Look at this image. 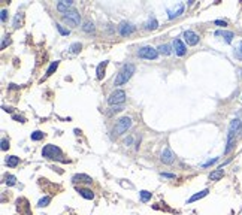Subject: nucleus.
Returning a JSON list of instances; mask_svg holds the SVG:
<instances>
[{"label": "nucleus", "mask_w": 242, "mask_h": 215, "mask_svg": "<svg viewBox=\"0 0 242 215\" xmlns=\"http://www.w3.org/2000/svg\"><path fill=\"white\" fill-rule=\"evenodd\" d=\"M130 125H132V120H130L129 117H123V118H120V120L117 121L114 133H115V135H123L124 132H127V129H129Z\"/></svg>", "instance_id": "nucleus-5"}, {"label": "nucleus", "mask_w": 242, "mask_h": 215, "mask_svg": "<svg viewBox=\"0 0 242 215\" xmlns=\"http://www.w3.org/2000/svg\"><path fill=\"white\" fill-rule=\"evenodd\" d=\"M58 67V61H52L51 63V66L48 67V70H46V76H51L54 72H56V69Z\"/></svg>", "instance_id": "nucleus-26"}, {"label": "nucleus", "mask_w": 242, "mask_h": 215, "mask_svg": "<svg viewBox=\"0 0 242 215\" xmlns=\"http://www.w3.org/2000/svg\"><path fill=\"white\" fill-rule=\"evenodd\" d=\"M223 176H224V170H223V167H220V169L214 170V172L209 173V179H211V181H218V179H221Z\"/></svg>", "instance_id": "nucleus-15"}, {"label": "nucleus", "mask_w": 242, "mask_h": 215, "mask_svg": "<svg viewBox=\"0 0 242 215\" xmlns=\"http://www.w3.org/2000/svg\"><path fill=\"white\" fill-rule=\"evenodd\" d=\"M173 49H175V54L179 57H182L187 52V48H185V45L182 44L181 39H175L173 40Z\"/></svg>", "instance_id": "nucleus-11"}, {"label": "nucleus", "mask_w": 242, "mask_h": 215, "mask_svg": "<svg viewBox=\"0 0 242 215\" xmlns=\"http://www.w3.org/2000/svg\"><path fill=\"white\" fill-rule=\"evenodd\" d=\"M233 54H235V57H236L238 60L242 61V40L238 42V45L235 46V52H233Z\"/></svg>", "instance_id": "nucleus-23"}, {"label": "nucleus", "mask_w": 242, "mask_h": 215, "mask_svg": "<svg viewBox=\"0 0 242 215\" xmlns=\"http://www.w3.org/2000/svg\"><path fill=\"white\" fill-rule=\"evenodd\" d=\"M6 17H8V11H6V9H2V15H0L2 21H6Z\"/></svg>", "instance_id": "nucleus-36"}, {"label": "nucleus", "mask_w": 242, "mask_h": 215, "mask_svg": "<svg viewBox=\"0 0 242 215\" xmlns=\"http://www.w3.org/2000/svg\"><path fill=\"white\" fill-rule=\"evenodd\" d=\"M44 132H40V130H36L32 133V140H40V139H44Z\"/></svg>", "instance_id": "nucleus-27"}, {"label": "nucleus", "mask_w": 242, "mask_h": 215, "mask_svg": "<svg viewBox=\"0 0 242 215\" xmlns=\"http://www.w3.org/2000/svg\"><path fill=\"white\" fill-rule=\"evenodd\" d=\"M8 148H9V142H8L6 139H2V149H3V151H6Z\"/></svg>", "instance_id": "nucleus-33"}, {"label": "nucleus", "mask_w": 242, "mask_h": 215, "mask_svg": "<svg viewBox=\"0 0 242 215\" xmlns=\"http://www.w3.org/2000/svg\"><path fill=\"white\" fill-rule=\"evenodd\" d=\"M160 160L164 163V164H172L173 160H175V154H173V151L169 147H166L163 151H161Z\"/></svg>", "instance_id": "nucleus-8"}, {"label": "nucleus", "mask_w": 242, "mask_h": 215, "mask_svg": "<svg viewBox=\"0 0 242 215\" xmlns=\"http://www.w3.org/2000/svg\"><path fill=\"white\" fill-rule=\"evenodd\" d=\"M18 163H20V159H18L17 155H9V157L6 159V164H8L9 167H15Z\"/></svg>", "instance_id": "nucleus-22"}, {"label": "nucleus", "mask_w": 242, "mask_h": 215, "mask_svg": "<svg viewBox=\"0 0 242 215\" xmlns=\"http://www.w3.org/2000/svg\"><path fill=\"white\" fill-rule=\"evenodd\" d=\"M157 27H159V23H157V20H156L154 17L150 18V20L145 23V29H147V30H156Z\"/></svg>", "instance_id": "nucleus-18"}, {"label": "nucleus", "mask_w": 242, "mask_h": 215, "mask_svg": "<svg viewBox=\"0 0 242 215\" xmlns=\"http://www.w3.org/2000/svg\"><path fill=\"white\" fill-rule=\"evenodd\" d=\"M184 40L187 42V45L194 46L199 42V36L194 32H191V30H187V32H184Z\"/></svg>", "instance_id": "nucleus-9"}, {"label": "nucleus", "mask_w": 242, "mask_h": 215, "mask_svg": "<svg viewBox=\"0 0 242 215\" xmlns=\"http://www.w3.org/2000/svg\"><path fill=\"white\" fill-rule=\"evenodd\" d=\"M214 34H215V36H223L227 44H230L232 40H233V37H235V34L232 33V32H226V30H217Z\"/></svg>", "instance_id": "nucleus-14"}, {"label": "nucleus", "mask_w": 242, "mask_h": 215, "mask_svg": "<svg viewBox=\"0 0 242 215\" xmlns=\"http://www.w3.org/2000/svg\"><path fill=\"white\" fill-rule=\"evenodd\" d=\"M218 159H212V160H209V161H206L205 164H203V167H206V166H211V164H214L215 161H217Z\"/></svg>", "instance_id": "nucleus-38"}, {"label": "nucleus", "mask_w": 242, "mask_h": 215, "mask_svg": "<svg viewBox=\"0 0 242 215\" xmlns=\"http://www.w3.org/2000/svg\"><path fill=\"white\" fill-rule=\"evenodd\" d=\"M233 147H235V139H227V147L224 149V154H229L233 149Z\"/></svg>", "instance_id": "nucleus-29"}, {"label": "nucleus", "mask_w": 242, "mask_h": 215, "mask_svg": "<svg viewBox=\"0 0 242 215\" xmlns=\"http://www.w3.org/2000/svg\"><path fill=\"white\" fill-rule=\"evenodd\" d=\"M135 30H136V27H135L133 24L126 23V21L120 24V34H121V36H129V34L135 33Z\"/></svg>", "instance_id": "nucleus-10"}, {"label": "nucleus", "mask_w": 242, "mask_h": 215, "mask_svg": "<svg viewBox=\"0 0 242 215\" xmlns=\"http://www.w3.org/2000/svg\"><path fill=\"white\" fill-rule=\"evenodd\" d=\"M3 111H6V112H12V108H6V106H5V108H3Z\"/></svg>", "instance_id": "nucleus-42"}, {"label": "nucleus", "mask_w": 242, "mask_h": 215, "mask_svg": "<svg viewBox=\"0 0 242 215\" xmlns=\"http://www.w3.org/2000/svg\"><path fill=\"white\" fill-rule=\"evenodd\" d=\"M139 196H140V200L142 202H148V200H151V194L150 191H147V190H142V191L139 193Z\"/></svg>", "instance_id": "nucleus-25"}, {"label": "nucleus", "mask_w": 242, "mask_h": 215, "mask_svg": "<svg viewBox=\"0 0 242 215\" xmlns=\"http://www.w3.org/2000/svg\"><path fill=\"white\" fill-rule=\"evenodd\" d=\"M157 51H159L160 54H164V56H169V54H172V48H171V45H167V44L160 45L159 48H157Z\"/></svg>", "instance_id": "nucleus-20"}, {"label": "nucleus", "mask_w": 242, "mask_h": 215, "mask_svg": "<svg viewBox=\"0 0 242 215\" xmlns=\"http://www.w3.org/2000/svg\"><path fill=\"white\" fill-rule=\"evenodd\" d=\"M208 193H209V190H203V191H199L197 194H194V196H191L190 199H188V203H193V202H196V200H199V199H202V197H205Z\"/></svg>", "instance_id": "nucleus-19"}, {"label": "nucleus", "mask_w": 242, "mask_h": 215, "mask_svg": "<svg viewBox=\"0 0 242 215\" xmlns=\"http://www.w3.org/2000/svg\"><path fill=\"white\" fill-rule=\"evenodd\" d=\"M5 182L9 185V187H12V185H15L17 184V178L13 176V175H6V178H5Z\"/></svg>", "instance_id": "nucleus-28"}, {"label": "nucleus", "mask_w": 242, "mask_h": 215, "mask_svg": "<svg viewBox=\"0 0 242 215\" xmlns=\"http://www.w3.org/2000/svg\"><path fill=\"white\" fill-rule=\"evenodd\" d=\"M215 24H217V25H220V27H226V25H227V23H226V21H221V20H217V21H215Z\"/></svg>", "instance_id": "nucleus-37"}, {"label": "nucleus", "mask_w": 242, "mask_h": 215, "mask_svg": "<svg viewBox=\"0 0 242 215\" xmlns=\"http://www.w3.org/2000/svg\"><path fill=\"white\" fill-rule=\"evenodd\" d=\"M135 70H136V67H135V64H126L124 67L121 69V72L117 75L115 78V85H123V84H126L127 81L132 78V75L135 73Z\"/></svg>", "instance_id": "nucleus-1"}, {"label": "nucleus", "mask_w": 242, "mask_h": 215, "mask_svg": "<svg viewBox=\"0 0 242 215\" xmlns=\"http://www.w3.org/2000/svg\"><path fill=\"white\" fill-rule=\"evenodd\" d=\"M82 30H84L85 33H91V32H94V24H93L91 21H85L84 25H82Z\"/></svg>", "instance_id": "nucleus-24"}, {"label": "nucleus", "mask_w": 242, "mask_h": 215, "mask_svg": "<svg viewBox=\"0 0 242 215\" xmlns=\"http://www.w3.org/2000/svg\"><path fill=\"white\" fill-rule=\"evenodd\" d=\"M182 12H184V5H182V3H179V9H178V11H171V9H167V13H169V20H173V18L179 17Z\"/></svg>", "instance_id": "nucleus-17"}, {"label": "nucleus", "mask_w": 242, "mask_h": 215, "mask_svg": "<svg viewBox=\"0 0 242 215\" xmlns=\"http://www.w3.org/2000/svg\"><path fill=\"white\" fill-rule=\"evenodd\" d=\"M126 100V91L124 90H115L114 93H111V96L108 97V103L111 106H115V105H121Z\"/></svg>", "instance_id": "nucleus-4"}, {"label": "nucleus", "mask_w": 242, "mask_h": 215, "mask_svg": "<svg viewBox=\"0 0 242 215\" xmlns=\"http://www.w3.org/2000/svg\"><path fill=\"white\" fill-rule=\"evenodd\" d=\"M81 48H82V45H81L79 42H75V44H72V45L69 46L70 52H79Z\"/></svg>", "instance_id": "nucleus-30"}, {"label": "nucleus", "mask_w": 242, "mask_h": 215, "mask_svg": "<svg viewBox=\"0 0 242 215\" xmlns=\"http://www.w3.org/2000/svg\"><path fill=\"white\" fill-rule=\"evenodd\" d=\"M78 193L84 199H87V200H91L93 197H94V193L91 190H88V188H78Z\"/></svg>", "instance_id": "nucleus-16"}, {"label": "nucleus", "mask_w": 242, "mask_h": 215, "mask_svg": "<svg viewBox=\"0 0 242 215\" xmlns=\"http://www.w3.org/2000/svg\"><path fill=\"white\" fill-rule=\"evenodd\" d=\"M20 13H17V15H15V20H13V27H15V29H18V27H20Z\"/></svg>", "instance_id": "nucleus-34"}, {"label": "nucleus", "mask_w": 242, "mask_h": 215, "mask_svg": "<svg viewBox=\"0 0 242 215\" xmlns=\"http://www.w3.org/2000/svg\"><path fill=\"white\" fill-rule=\"evenodd\" d=\"M56 27H57V30L60 32V34H63V36H67V34L70 33V30H67V29H64L61 24H56Z\"/></svg>", "instance_id": "nucleus-31"}, {"label": "nucleus", "mask_w": 242, "mask_h": 215, "mask_svg": "<svg viewBox=\"0 0 242 215\" xmlns=\"http://www.w3.org/2000/svg\"><path fill=\"white\" fill-rule=\"evenodd\" d=\"M13 120H15V121H21V123H24V118L23 117H18V115H13Z\"/></svg>", "instance_id": "nucleus-40"}, {"label": "nucleus", "mask_w": 242, "mask_h": 215, "mask_svg": "<svg viewBox=\"0 0 242 215\" xmlns=\"http://www.w3.org/2000/svg\"><path fill=\"white\" fill-rule=\"evenodd\" d=\"M123 109H124L123 105H115V106H112V111H114V112H120V111H123Z\"/></svg>", "instance_id": "nucleus-35"}, {"label": "nucleus", "mask_w": 242, "mask_h": 215, "mask_svg": "<svg viewBox=\"0 0 242 215\" xmlns=\"http://www.w3.org/2000/svg\"><path fill=\"white\" fill-rule=\"evenodd\" d=\"M106 64H108V61H102L99 66H97V70H96V73H97V78L99 79H102L105 75V67H106Z\"/></svg>", "instance_id": "nucleus-21"}, {"label": "nucleus", "mask_w": 242, "mask_h": 215, "mask_svg": "<svg viewBox=\"0 0 242 215\" xmlns=\"http://www.w3.org/2000/svg\"><path fill=\"white\" fill-rule=\"evenodd\" d=\"M161 176H164V178H175V175H172V173H161Z\"/></svg>", "instance_id": "nucleus-41"}, {"label": "nucleus", "mask_w": 242, "mask_h": 215, "mask_svg": "<svg viewBox=\"0 0 242 215\" xmlns=\"http://www.w3.org/2000/svg\"><path fill=\"white\" fill-rule=\"evenodd\" d=\"M241 129H242V121L239 120V118L232 120L230 127H229V133H227V139H235L236 133H239Z\"/></svg>", "instance_id": "nucleus-7"}, {"label": "nucleus", "mask_w": 242, "mask_h": 215, "mask_svg": "<svg viewBox=\"0 0 242 215\" xmlns=\"http://www.w3.org/2000/svg\"><path fill=\"white\" fill-rule=\"evenodd\" d=\"M138 56L140 58H147V60H156L159 57V51L152 46H142V48H139Z\"/></svg>", "instance_id": "nucleus-3"}, {"label": "nucleus", "mask_w": 242, "mask_h": 215, "mask_svg": "<svg viewBox=\"0 0 242 215\" xmlns=\"http://www.w3.org/2000/svg\"><path fill=\"white\" fill-rule=\"evenodd\" d=\"M63 21L67 23L70 27H78L81 23V17H79V12L75 11V9H70L67 13L63 15Z\"/></svg>", "instance_id": "nucleus-2"}, {"label": "nucleus", "mask_w": 242, "mask_h": 215, "mask_svg": "<svg viewBox=\"0 0 242 215\" xmlns=\"http://www.w3.org/2000/svg\"><path fill=\"white\" fill-rule=\"evenodd\" d=\"M132 142H133V137H132V136H129L126 140H124V144H126V145H130Z\"/></svg>", "instance_id": "nucleus-39"}, {"label": "nucleus", "mask_w": 242, "mask_h": 215, "mask_svg": "<svg viewBox=\"0 0 242 215\" xmlns=\"http://www.w3.org/2000/svg\"><path fill=\"white\" fill-rule=\"evenodd\" d=\"M73 6V2L72 0H67V2H58L57 3V11L61 12L63 15L64 13H67L70 11V8Z\"/></svg>", "instance_id": "nucleus-12"}, {"label": "nucleus", "mask_w": 242, "mask_h": 215, "mask_svg": "<svg viewBox=\"0 0 242 215\" xmlns=\"http://www.w3.org/2000/svg\"><path fill=\"white\" fill-rule=\"evenodd\" d=\"M42 155L46 159H56V155H61V149L56 145H45L42 149Z\"/></svg>", "instance_id": "nucleus-6"}, {"label": "nucleus", "mask_w": 242, "mask_h": 215, "mask_svg": "<svg viewBox=\"0 0 242 215\" xmlns=\"http://www.w3.org/2000/svg\"><path fill=\"white\" fill-rule=\"evenodd\" d=\"M72 181L75 182V184H91L93 179L88 176V175H84V173H76L73 178H72Z\"/></svg>", "instance_id": "nucleus-13"}, {"label": "nucleus", "mask_w": 242, "mask_h": 215, "mask_svg": "<svg viewBox=\"0 0 242 215\" xmlns=\"http://www.w3.org/2000/svg\"><path fill=\"white\" fill-rule=\"evenodd\" d=\"M49 202H51V197H49V196H45V197H42V199L39 200V203H37V205L42 208V206H46Z\"/></svg>", "instance_id": "nucleus-32"}]
</instances>
